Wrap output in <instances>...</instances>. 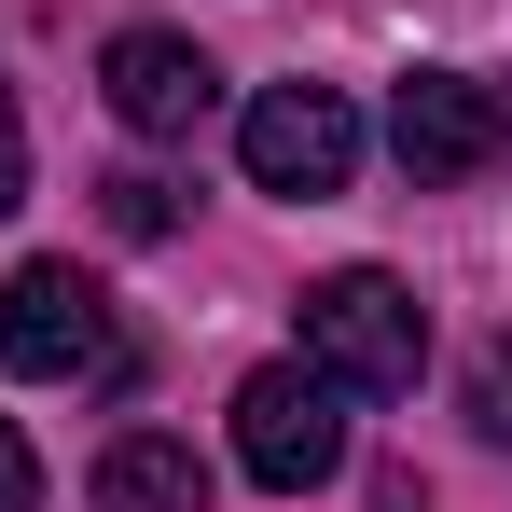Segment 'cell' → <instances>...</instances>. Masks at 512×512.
<instances>
[{
    "mask_svg": "<svg viewBox=\"0 0 512 512\" xmlns=\"http://www.w3.org/2000/svg\"><path fill=\"white\" fill-rule=\"evenodd\" d=\"M305 360L333 374L346 402H402L429 374V305L388 277V263H346V277L305 291Z\"/></svg>",
    "mask_w": 512,
    "mask_h": 512,
    "instance_id": "cell-1",
    "label": "cell"
},
{
    "mask_svg": "<svg viewBox=\"0 0 512 512\" xmlns=\"http://www.w3.org/2000/svg\"><path fill=\"white\" fill-rule=\"evenodd\" d=\"M388 153H402L416 194L485 180L512 153V84H485V70H402V84H388Z\"/></svg>",
    "mask_w": 512,
    "mask_h": 512,
    "instance_id": "cell-2",
    "label": "cell"
},
{
    "mask_svg": "<svg viewBox=\"0 0 512 512\" xmlns=\"http://www.w3.org/2000/svg\"><path fill=\"white\" fill-rule=\"evenodd\" d=\"M236 471L277 485V499H305V485L346 471V388L319 360H263L250 388H236Z\"/></svg>",
    "mask_w": 512,
    "mask_h": 512,
    "instance_id": "cell-3",
    "label": "cell"
},
{
    "mask_svg": "<svg viewBox=\"0 0 512 512\" xmlns=\"http://www.w3.org/2000/svg\"><path fill=\"white\" fill-rule=\"evenodd\" d=\"M236 153H250V180L263 194H346L360 180V111H346L333 84H263L250 97V125H236Z\"/></svg>",
    "mask_w": 512,
    "mask_h": 512,
    "instance_id": "cell-4",
    "label": "cell"
},
{
    "mask_svg": "<svg viewBox=\"0 0 512 512\" xmlns=\"http://www.w3.org/2000/svg\"><path fill=\"white\" fill-rule=\"evenodd\" d=\"M0 360H14V374H125L111 291H97L84 263H14V291H0Z\"/></svg>",
    "mask_w": 512,
    "mask_h": 512,
    "instance_id": "cell-5",
    "label": "cell"
},
{
    "mask_svg": "<svg viewBox=\"0 0 512 512\" xmlns=\"http://www.w3.org/2000/svg\"><path fill=\"white\" fill-rule=\"evenodd\" d=\"M97 84H111V111H125L139 139H194V125L222 111V70H208L180 28H125V42L97 56Z\"/></svg>",
    "mask_w": 512,
    "mask_h": 512,
    "instance_id": "cell-6",
    "label": "cell"
},
{
    "mask_svg": "<svg viewBox=\"0 0 512 512\" xmlns=\"http://www.w3.org/2000/svg\"><path fill=\"white\" fill-rule=\"evenodd\" d=\"M97 512H208V457L180 429H125L97 457Z\"/></svg>",
    "mask_w": 512,
    "mask_h": 512,
    "instance_id": "cell-7",
    "label": "cell"
},
{
    "mask_svg": "<svg viewBox=\"0 0 512 512\" xmlns=\"http://www.w3.org/2000/svg\"><path fill=\"white\" fill-rule=\"evenodd\" d=\"M97 208H111V236H180V180H153V167H111Z\"/></svg>",
    "mask_w": 512,
    "mask_h": 512,
    "instance_id": "cell-8",
    "label": "cell"
},
{
    "mask_svg": "<svg viewBox=\"0 0 512 512\" xmlns=\"http://www.w3.org/2000/svg\"><path fill=\"white\" fill-rule=\"evenodd\" d=\"M471 429H485V443H512V346H485V360H471Z\"/></svg>",
    "mask_w": 512,
    "mask_h": 512,
    "instance_id": "cell-9",
    "label": "cell"
},
{
    "mask_svg": "<svg viewBox=\"0 0 512 512\" xmlns=\"http://www.w3.org/2000/svg\"><path fill=\"white\" fill-rule=\"evenodd\" d=\"M28 208V125H14V84H0V222Z\"/></svg>",
    "mask_w": 512,
    "mask_h": 512,
    "instance_id": "cell-10",
    "label": "cell"
},
{
    "mask_svg": "<svg viewBox=\"0 0 512 512\" xmlns=\"http://www.w3.org/2000/svg\"><path fill=\"white\" fill-rule=\"evenodd\" d=\"M0 512H42V471H28V429L0 416Z\"/></svg>",
    "mask_w": 512,
    "mask_h": 512,
    "instance_id": "cell-11",
    "label": "cell"
},
{
    "mask_svg": "<svg viewBox=\"0 0 512 512\" xmlns=\"http://www.w3.org/2000/svg\"><path fill=\"white\" fill-rule=\"evenodd\" d=\"M374 512H429V485H416V471H388V485H374Z\"/></svg>",
    "mask_w": 512,
    "mask_h": 512,
    "instance_id": "cell-12",
    "label": "cell"
}]
</instances>
